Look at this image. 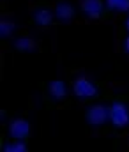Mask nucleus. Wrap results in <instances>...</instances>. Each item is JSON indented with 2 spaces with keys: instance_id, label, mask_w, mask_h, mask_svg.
I'll return each instance as SVG.
<instances>
[{
  "instance_id": "1",
  "label": "nucleus",
  "mask_w": 129,
  "mask_h": 152,
  "mask_svg": "<svg viewBox=\"0 0 129 152\" xmlns=\"http://www.w3.org/2000/svg\"><path fill=\"white\" fill-rule=\"evenodd\" d=\"M110 117H112V122L115 124V126H126L128 124V110H126V106L124 104H120V103H115L113 106H112V110H110Z\"/></svg>"
},
{
  "instance_id": "2",
  "label": "nucleus",
  "mask_w": 129,
  "mask_h": 152,
  "mask_svg": "<svg viewBox=\"0 0 129 152\" xmlns=\"http://www.w3.org/2000/svg\"><path fill=\"white\" fill-rule=\"evenodd\" d=\"M74 92H76L78 96H82V97H90V96L95 94V87H94L88 80L80 78V80L74 83Z\"/></svg>"
},
{
  "instance_id": "3",
  "label": "nucleus",
  "mask_w": 129,
  "mask_h": 152,
  "mask_svg": "<svg viewBox=\"0 0 129 152\" xmlns=\"http://www.w3.org/2000/svg\"><path fill=\"white\" fill-rule=\"evenodd\" d=\"M106 117H108V110L103 108V106H94L88 112V120L92 124H103L106 120Z\"/></svg>"
},
{
  "instance_id": "4",
  "label": "nucleus",
  "mask_w": 129,
  "mask_h": 152,
  "mask_svg": "<svg viewBox=\"0 0 129 152\" xmlns=\"http://www.w3.org/2000/svg\"><path fill=\"white\" fill-rule=\"evenodd\" d=\"M83 11L90 18H97L101 14V2L99 0H83Z\"/></svg>"
},
{
  "instance_id": "5",
  "label": "nucleus",
  "mask_w": 129,
  "mask_h": 152,
  "mask_svg": "<svg viewBox=\"0 0 129 152\" xmlns=\"http://www.w3.org/2000/svg\"><path fill=\"white\" fill-rule=\"evenodd\" d=\"M11 133H12V136L21 138V136H25V134L28 133V124L23 122V120H16V122L11 126Z\"/></svg>"
},
{
  "instance_id": "6",
  "label": "nucleus",
  "mask_w": 129,
  "mask_h": 152,
  "mask_svg": "<svg viewBox=\"0 0 129 152\" xmlns=\"http://www.w3.org/2000/svg\"><path fill=\"white\" fill-rule=\"evenodd\" d=\"M108 5L117 9V11H128L129 9V0H108Z\"/></svg>"
},
{
  "instance_id": "7",
  "label": "nucleus",
  "mask_w": 129,
  "mask_h": 152,
  "mask_svg": "<svg viewBox=\"0 0 129 152\" xmlns=\"http://www.w3.org/2000/svg\"><path fill=\"white\" fill-rule=\"evenodd\" d=\"M50 87H51V94H53L55 97H62V96L66 94V90H64V83H60V81H55V83H51Z\"/></svg>"
},
{
  "instance_id": "8",
  "label": "nucleus",
  "mask_w": 129,
  "mask_h": 152,
  "mask_svg": "<svg viewBox=\"0 0 129 152\" xmlns=\"http://www.w3.org/2000/svg\"><path fill=\"white\" fill-rule=\"evenodd\" d=\"M57 12H58V16H60V18L67 20V18L71 16V7H69V5H66V4H62V5H58Z\"/></svg>"
},
{
  "instance_id": "9",
  "label": "nucleus",
  "mask_w": 129,
  "mask_h": 152,
  "mask_svg": "<svg viewBox=\"0 0 129 152\" xmlns=\"http://www.w3.org/2000/svg\"><path fill=\"white\" fill-rule=\"evenodd\" d=\"M37 21H39V23H48V21H50V12H46V11L37 12Z\"/></svg>"
},
{
  "instance_id": "10",
  "label": "nucleus",
  "mask_w": 129,
  "mask_h": 152,
  "mask_svg": "<svg viewBox=\"0 0 129 152\" xmlns=\"http://www.w3.org/2000/svg\"><path fill=\"white\" fill-rule=\"evenodd\" d=\"M5 151H25L23 143H16L14 147H5Z\"/></svg>"
},
{
  "instance_id": "11",
  "label": "nucleus",
  "mask_w": 129,
  "mask_h": 152,
  "mask_svg": "<svg viewBox=\"0 0 129 152\" xmlns=\"http://www.w3.org/2000/svg\"><path fill=\"white\" fill-rule=\"evenodd\" d=\"M126 50H128V51H129V39H128V41H126Z\"/></svg>"
},
{
  "instance_id": "12",
  "label": "nucleus",
  "mask_w": 129,
  "mask_h": 152,
  "mask_svg": "<svg viewBox=\"0 0 129 152\" xmlns=\"http://www.w3.org/2000/svg\"><path fill=\"white\" fill-rule=\"evenodd\" d=\"M126 27H128V30H129V20H128V23H126Z\"/></svg>"
}]
</instances>
